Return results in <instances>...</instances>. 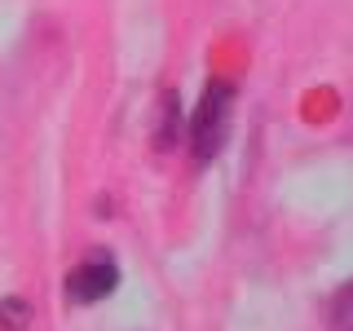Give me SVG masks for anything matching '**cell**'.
<instances>
[{
    "label": "cell",
    "mask_w": 353,
    "mask_h": 331,
    "mask_svg": "<svg viewBox=\"0 0 353 331\" xmlns=\"http://www.w3.org/2000/svg\"><path fill=\"white\" fill-rule=\"evenodd\" d=\"M230 124H234V84L212 80L199 97L190 115V150L199 163H212L230 141Z\"/></svg>",
    "instance_id": "cell-1"
},
{
    "label": "cell",
    "mask_w": 353,
    "mask_h": 331,
    "mask_svg": "<svg viewBox=\"0 0 353 331\" xmlns=\"http://www.w3.org/2000/svg\"><path fill=\"white\" fill-rule=\"evenodd\" d=\"M115 287H119V265H115V257H106V252H93L88 261H80L66 274V296H71L75 305H97V301H106Z\"/></svg>",
    "instance_id": "cell-2"
},
{
    "label": "cell",
    "mask_w": 353,
    "mask_h": 331,
    "mask_svg": "<svg viewBox=\"0 0 353 331\" xmlns=\"http://www.w3.org/2000/svg\"><path fill=\"white\" fill-rule=\"evenodd\" d=\"M331 331H353V283H345L331 301Z\"/></svg>",
    "instance_id": "cell-3"
},
{
    "label": "cell",
    "mask_w": 353,
    "mask_h": 331,
    "mask_svg": "<svg viewBox=\"0 0 353 331\" xmlns=\"http://www.w3.org/2000/svg\"><path fill=\"white\" fill-rule=\"evenodd\" d=\"M31 323V305L18 301V296H9L5 305H0V331H27Z\"/></svg>",
    "instance_id": "cell-4"
},
{
    "label": "cell",
    "mask_w": 353,
    "mask_h": 331,
    "mask_svg": "<svg viewBox=\"0 0 353 331\" xmlns=\"http://www.w3.org/2000/svg\"><path fill=\"white\" fill-rule=\"evenodd\" d=\"M176 119H181V115H176V97L168 93V97H163V119H159V146L163 150L176 146Z\"/></svg>",
    "instance_id": "cell-5"
}]
</instances>
